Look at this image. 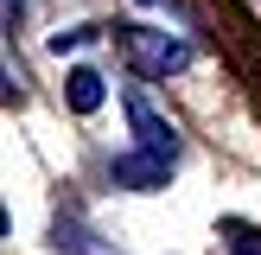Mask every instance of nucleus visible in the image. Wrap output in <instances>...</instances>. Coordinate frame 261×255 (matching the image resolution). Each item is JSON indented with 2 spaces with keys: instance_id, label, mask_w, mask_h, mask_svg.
I'll return each instance as SVG.
<instances>
[{
  "instance_id": "nucleus-1",
  "label": "nucleus",
  "mask_w": 261,
  "mask_h": 255,
  "mask_svg": "<svg viewBox=\"0 0 261 255\" xmlns=\"http://www.w3.org/2000/svg\"><path fill=\"white\" fill-rule=\"evenodd\" d=\"M127 45H134V58H140L147 76H166V70H185L191 64V51L178 38H166V32H127Z\"/></svg>"
},
{
  "instance_id": "nucleus-3",
  "label": "nucleus",
  "mask_w": 261,
  "mask_h": 255,
  "mask_svg": "<svg viewBox=\"0 0 261 255\" xmlns=\"http://www.w3.org/2000/svg\"><path fill=\"white\" fill-rule=\"evenodd\" d=\"M166 172H172V160H160V153H127V160H115V185H134V191L166 185Z\"/></svg>"
},
{
  "instance_id": "nucleus-2",
  "label": "nucleus",
  "mask_w": 261,
  "mask_h": 255,
  "mask_svg": "<svg viewBox=\"0 0 261 255\" xmlns=\"http://www.w3.org/2000/svg\"><path fill=\"white\" fill-rule=\"evenodd\" d=\"M127 121H134V134H140V153H160V160H172V128H166L160 115L147 109V96H127Z\"/></svg>"
},
{
  "instance_id": "nucleus-4",
  "label": "nucleus",
  "mask_w": 261,
  "mask_h": 255,
  "mask_svg": "<svg viewBox=\"0 0 261 255\" xmlns=\"http://www.w3.org/2000/svg\"><path fill=\"white\" fill-rule=\"evenodd\" d=\"M70 109H76V115L102 109V76H96V70H70Z\"/></svg>"
}]
</instances>
